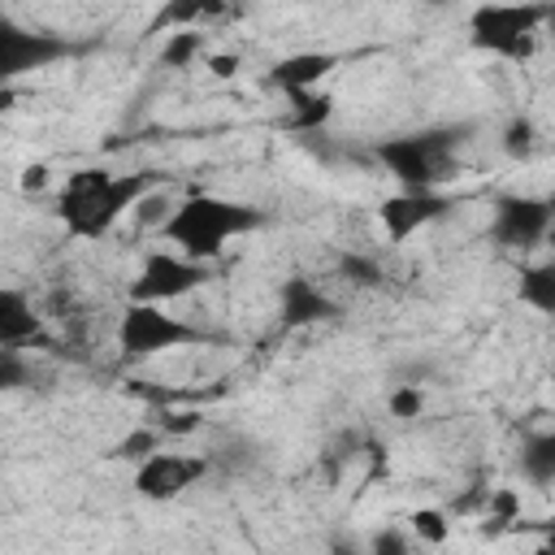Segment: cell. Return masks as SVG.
<instances>
[{
    "label": "cell",
    "instance_id": "1",
    "mask_svg": "<svg viewBox=\"0 0 555 555\" xmlns=\"http://www.w3.org/2000/svg\"><path fill=\"white\" fill-rule=\"evenodd\" d=\"M156 186L152 173H117V169H74L65 178V186L56 191V217L61 225L82 238L95 243L104 238L126 212H134V204Z\"/></svg>",
    "mask_w": 555,
    "mask_h": 555
},
{
    "label": "cell",
    "instance_id": "2",
    "mask_svg": "<svg viewBox=\"0 0 555 555\" xmlns=\"http://www.w3.org/2000/svg\"><path fill=\"white\" fill-rule=\"evenodd\" d=\"M264 225V212L243 204V199H225V195H191L178 208L165 212L160 234L173 243V251L191 256V260H217L234 238L251 234Z\"/></svg>",
    "mask_w": 555,
    "mask_h": 555
},
{
    "label": "cell",
    "instance_id": "3",
    "mask_svg": "<svg viewBox=\"0 0 555 555\" xmlns=\"http://www.w3.org/2000/svg\"><path fill=\"white\" fill-rule=\"evenodd\" d=\"M455 147H460V130H416V134L386 139L377 147V160L390 169L399 186L425 191L455 173Z\"/></svg>",
    "mask_w": 555,
    "mask_h": 555
},
{
    "label": "cell",
    "instance_id": "4",
    "mask_svg": "<svg viewBox=\"0 0 555 555\" xmlns=\"http://www.w3.org/2000/svg\"><path fill=\"white\" fill-rule=\"evenodd\" d=\"M204 338H208L204 330H195L191 321H182L147 299H130L117 321V343L126 356H156V351H173V347H195Z\"/></svg>",
    "mask_w": 555,
    "mask_h": 555
},
{
    "label": "cell",
    "instance_id": "5",
    "mask_svg": "<svg viewBox=\"0 0 555 555\" xmlns=\"http://www.w3.org/2000/svg\"><path fill=\"white\" fill-rule=\"evenodd\" d=\"M542 22L546 4H481L473 13V43L503 61H525Z\"/></svg>",
    "mask_w": 555,
    "mask_h": 555
},
{
    "label": "cell",
    "instance_id": "6",
    "mask_svg": "<svg viewBox=\"0 0 555 555\" xmlns=\"http://www.w3.org/2000/svg\"><path fill=\"white\" fill-rule=\"evenodd\" d=\"M208 282V260H191L182 251H147L134 282H130V299H147V304H165V299H182L195 286Z\"/></svg>",
    "mask_w": 555,
    "mask_h": 555
},
{
    "label": "cell",
    "instance_id": "7",
    "mask_svg": "<svg viewBox=\"0 0 555 555\" xmlns=\"http://www.w3.org/2000/svg\"><path fill=\"white\" fill-rule=\"evenodd\" d=\"M61 56H69V43L61 35H43L0 17V87H13L22 74L56 65Z\"/></svg>",
    "mask_w": 555,
    "mask_h": 555
},
{
    "label": "cell",
    "instance_id": "8",
    "mask_svg": "<svg viewBox=\"0 0 555 555\" xmlns=\"http://www.w3.org/2000/svg\"><path fill=\"white\" fill-rule=\"evenodd\" d=\"M204 473H208V460H204V455H186V451H165V447H156V451H147V455L139 460V468H134V490H139L143 499L165 503V499H178L182 490H191Z\"/></svg>",
    "mask_w": 555,
    "mask_h": 555
},
{
    "label": "cell",
    "instance_id": "9",
    "mask_svg": "<svg viewBox=\"0 0 555 555\" xmlns=\"http://www.w3.org/2000/svg\"><path fill=\"white\" fill-rule=\"evenodd\" d=\"M551 230V199L542 195H507L494 204V221H490V234L499 247H512V251H529L546 238Z\"/></svg>",
    "mask_w": 555,
    "mask_h": 555
},
{
    "label": "cell",
    "instance_id": "10",
    "mask_svg": "<svg viewBox=\"0 0 555 555\" xmlns=\"http://www.w3.org/2000/svg\"><path fill=\"white\" fill-rule=\"evenodd\" d=\"M447 208H451V204H447V195H442L438 186H425V191H408V186H403L399 195L382 199L377 225H382L386 243H408L416 230H425L429 221H438Z\"/></svg>",
    "mask_w": 555,
    "mask_h": 555
},
{
    "label": "cell",
    "instance_id": "11",
    "mask_svg": "<svg viewBox=\"0 0 555 555\" xmlns=\"http://www.w3.org/2000/svg\"><path fill=\"white\" fill-rule=\"evenodd\" d=\"M278 317L282 325L299 330V325H321V321H334L338 317V304L312 282V278H286L278 286Z\"/></svg>",
    "mask_w": 555,
    "mask_h": 555
},
{
    "label": "cell",
    "instance_id": "12",
    "mask_svg": "<svg viewBox=\"0 0 555 555\" xmlns=\"http://www.w3.org/2000/svg\"><path fill=\"white\" fill-rule=\"evenodd\" d=\"M43 338V321L17 286H0V347H26Z\"/></svg>",
    "mask_w": 555,
    "mask_h": 555
},
{
    "label": "cell",
    "instance_id": "13",
    "mask_svg": "<svg viewBox=\"0 0 555 555\" xmlns=\"http://www.w3.org/2000/svg\"><path fill=\"white\" fill-rule=\"evenodd\" d=\"M334 65H338L334 52H291L269 69V82L282 91H304V87H317Z\"/></svg>",
    "mask_w": 555,
    "mask_h": 555
},
{
    "label": "cell",
    "instance_id": "14",
    "mask_svg": "<svg viewBox=\"0 0 555 555\" xmlns=\"http://www.w3.org/2000/svg\"><path fill=\"white\" fill-rule=\"evenodd\" d=\"M225 9V0H165L160 13L152 17V35H169V30H195V22L217 17Z\"/></svg>",
    "mask_w": 555,
    "mask_h": 555
},
{
    "label": "cell",
    "instance_id": "15",
    "mask_svg": "<svg viewBox=\"0 0 555 555\" xmlns=\"http://www.w3.org/2000/svg\"><path fill=\"white\" fill-rule=\"evenodd\" d=\"M520 477L529 486H551L555 481V434L538 429L520 442Z\"/></svg>",
    "mask_w": 555,
    "mask_h": 555
},
{
    "label": "cell",
    "instance_id": "16",
    "mask_svg": "<svg viewBox=\"0 0 555 555\" xmlns=\"http://www.w3.org/2000/svg\"><path fill=\"white\" fill-rule=\"evenodd\" d=\"M520 304H529L533 312H551L555 308V264H525L520 269Z\"/></svg>",
    "mask_w": 555,
    "mask_h": 555
},
{
    "label": "cell",
    "instance_id": "17",
    "mask_svg": "<svg viewBox=\"0 0 555 555\" xmlns=\"http://www.w3.org/2000/svg\"><path fill=\"white\" fill-rule=\"evenodd\" d=\"M295 104H291V126L295 130H317L330 113H334V104H330V95H312V87H304V91H286Z\"/></svg>",
    "mask_w": 555,
    "mask_h": 555
},
{
    "label": "cell",
    "instance_id": "18",
    "mask_svg": "<svg viewBox=\"0 0 555 555\" xmlns=\"http://www.w3.org/2000/svg\"><path fill=\"white\" fill-rule=\"evenodd\" d=\"M338 273H343V282H351V286H382V278H386V269H382V260L377 256H364V251H347L343 260H338Z\"/></svg>",
    "mask_w": 555,
    "mask_h": 555
},
{
    "label": "cell",
    "instance_id": "19",
    "mask_svg": "<svg viewBox=\"0 0 555 555\" xmlns=\"http://www.w3.org/2000/svg\"><path fill=\"white\" fill-rule=\"evenodd\" d=\"M199 52H204V39L195 30H169L165 35V48H160V61L173 65V69H186Z\"/></svg>",
    "mask_w": 555,
    "mask_h": 555
},
{
    "label": "cell",
    "instance_id": "20",
    "mask_svg": "<svg viewBox=\"0 0 555 555\" xmlns=\"http://www.w3.org/2000/svg\"><path fill=\"white\" fill-rule=\"evenodd\" d=\"M408 525H412L416 542H429V546H442V542L451 538V520H447L438 507H416V512L408 516Z\"/></svg>",
    "mask_w": 555,
    "mask_h": 555
},
{
    "label": "cell",
    "instance_id": "21",
    "mask_svg": "<svg viewBox=\"0 0 555 555\" xmlns=\"http://www.w3.org/2000/svg\"><path fill=\"white\" fill-rule=\"evenodd\" d=\"M533 147H538V130H533V121H529V117H512L507 130H503V152H507L512 160H525Z\"/></svg>",
    "mask_w": 555,
    "mask_h": 555
},
{
    "label": "cell",
    "instance_id": "22",
    "mask_svg": "<svg viewBox=\"0 0 555 555\" xmlns=\"http://www.w3.org/2000/svg\"><path fill=\"white\" fill-rule=\"evenodd\" d=\"M386 408H390V416H399V421H416V416L425 412V390H421L416 382H403V386L390 390Z\"/></svg>",
    "mask_w": 555,
    "mask_h": 555
},
{
    "label": "cell",
    "instance_id": "23",
    "mask_svg": "<svg viewBox=\"0 0 555 555\" xmlns=\"http://www.w3.org/2000/svg\"><path fill=\"white\" fill-rule=\"evenodd\" d=\"M156 447H160V434H156V429H134V434L121 438L117 455H126V460H143V455L156 451Z\"/></svg>",
    "mask_w": 555,
    "mask_h": 555
},
{
    "label": "cell",
    "instance_id": "24",
    "mask_svg": "<svg viewBox=\"0 0 555 555\" xmlns=\"http://www.w3.org/2000/svg\"><path fill=\"white\" fill-rule=\"evenodd\" d=\"M490 516H494V520H516V516H520V494H516L512 486L494 490V494H490Z\"/></svg>",
    "mask_w": 555,
    "mask_h": 555
},
{
    "label": "cell",
    "instance_id": "25",
    "mask_svg": "<svg viewBox=\"0 0 555 555\" xmlns=\"http://www.w3.org/2000/svg\"><path fill=\"white\" fill-rule=\"evenodd\" d=\"M238 69V56L234 52H217V56H208V74L212 78H230Z\"/></svg>",
    "mask_w": 555,
    "mask_h": 555
},
{
    "label": "cell",
    "instance_id": "26",
    "mask_svg": "<svg viewBox=\"0 0 555 555\" xmlns=\"http://www.w3.org/2000/svg\"><path fill=\"white\" fill-rule=\"evenodd\" d=\"M22 186H26V191H43V186H48V169H43V165H26V169H22Z\"/></svg>",
    "mask_w": 555,
    "mask_h": 555
},
{
    "label": "cell",
    "instance_id": "27",
    "mask_svg": "<svg viewBox=\"0 0 555 555\" xmlns=\"http://www.w3.org/2000/svg\"><path fill=\"white\" fill-rule=\"evenodd\" d=\"M22 373H26V369H22L13 356H4V360H0V390L13 386V382H22Z\"/></svg>",
    "mask_w": 555,
    "mask_h": 555
},
{
    "label": "cell",
    "instance_id": "28",
    "mask_svg": "<svg viewBox=\"0 0 555 555\" xmlns=\"http://www.w3.org/2000/svg\"><path fill=\"white\" fill-rule=\"evenodd\" d=\"M408 542L403 538H395V533H386V538H377V551H403Z\"/></svg>",
    "mask_w": 555,
    "mask_h": 555
},
{
    "label": "cell",
    "instance_id": "29",
    "mask_svg": "<svg viewBox=\"0 0 555 555\" xmlns=\"http://www.w3.org/2000/svg\"><path fill=\"white\" fill-rule=\"evenodd\" d=\"M425 4H429V9H451L455 0H425Z\"/></svg>",
    "mask_w": 555,
    "mask_h": 555
}]
</instances>
